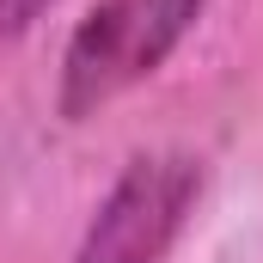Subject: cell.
Here are the masks:
<instances>
[{
	"instance_id": "cell-1",
	"label": "cell",
	"mask_w": 263,
	"mask_h": 263,
	"mask_svg": "<svg viewBox=\"0 0 263 263\" xmlns=\"http://www.w3.org/2000/svg\"><path fill=\"white\" fill-rule=\"evenodd\" d=\"M202 0H98L62 62V117H92L98 104H110L117 92L141 86L153 67L165 62L190 25H196Z\"/></svg>"
},
{
	"instance_id": "cell-2",
	"label": "cell",
	"mask_w": 263,
	"mask_h": 263,
	"mask_svg": "<svg viewBox=\"0 0 263 263\" xmlns=\"http://www.w3.org/2000/svg\"><path fill=\"white\" fill-rule=\"evenodd\" d=\"M196 190H202V165L190 153L135 159L117 178V190L104 196L73 263H165V251L178 245V233L196 208Z\"/></svg>"
},
{
	"instance_id": "cell-3",
	"label": "cell",
	"mask_w": 263,
	"mask_h": 263,
	"mask_svg": "<svg viewBox=\"0 0 263 263\" xmlns=\"http://www.w3.org/2000/svg\"><path fill=\"white\" fill-rule=\"evenodd\" d=\"M43 12H49V0H0V43L6 37H25Z\"/></svg>"
}]
</instances>
